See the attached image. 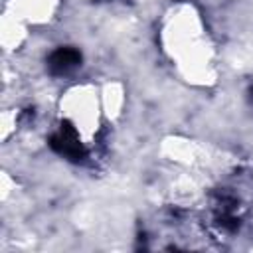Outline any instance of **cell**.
Masks as SVG:
<instances>
[{"mask_svg":"<svg viewBox=\"0 0 253 253\" xmlns=\"http://www.w3.org/2000/svg\"><path fill=\"white\" fill-rule=\"evenodd\" d=\"M101 105L105 119L117 121L125 107V85L121 81H107L101 87Z\"/></svg>","mask_w":253,"mask_h":253,"instance_id":"obj_7","label":"cell"},{"mask_svg":"<svg viewBox=\"0 0 253 253\" xmlns=\"http://www.w3.org/2000/svg\"><path fill=\"white\" fill-rule=\"evenodd\" d=\"M59 117L69 125L75 136L89 144L105 117L101 105V89L91 83H77L69 87L59 99Z\"/></svg>","mask_w":253,"mask_h":253,"instance_id":"obj_2","label":"cell"},{"mask_svg":"<svg viewBox=\"0 0 253 253\" xmlns=\"http://www.w3.org/2000/svg\"><path fill=\"white\" fill-rule=\"evenodd\" d=\"M14 126H16V113L4 111V113H2V138H4V140L10 136L12 130H16Z\"/></svg>","mask_w":253,"mask_h":253,"instance_id":"obj_8","label":"cell"},{"mask_svg":"<svg viewBox=\"0 0 253 253\" xmlns=\"http://www.w3.org/2000/svg\"><path fill=\"white\" fill-rule=\"evenodd\" d=\"M160 43L188 83L202 87L215 83V49L200 12L192 4L180 2L166 12L160 28Z\"/></svg>","mask_w":253,"mask_h":253,"instance_id":"obj_1","label":"cell"},{"mask_svg":"<svg viewBox=\"0 0 253 253\" xmlns=\"http://www.w3.org/2000/svg\"><path fill=\"white\" fill-rule=\"evenodd\" d=\"M59 8V0H8L6 12L14 14L26 26L47 24Z\"/></svg>","mask_w":253,"mask_h":253,"instance_id":"obj_4","label":"cell"},{"mask_svg":"<svg viewBox=\"0 0 253 253\" xmlns=\"http://www.w3.org/2000/svg\"><path fill=\"white\" fill-rule=\"evenodd\" d=\"M162 154L186 168H204L213 162L210 150L204 144L194 142L190 138H182V136L166 138L162 142Z\"/></svg>","mask_w":253,"mask_h":253,"instance_id":"obj_3","label":"cell"},{"mask_svg":"<svg viewBox=\"0 0 253 253\" xmlns=\"http://www.w3.org/2000/svg\"><path fill=\"white\" fill-rule=\"evenodd\" d=\"M28 38V26L18 20L14 14L4 12L0 24V42L6 51H16Z\"/></svg>","mask_w":253,"mask_h":253,"instance_id":"obj_5","label":"cell"},{"mask_svg":"<svg viewBox=\"0 0 253 253\" xmlns=\"http://www.w3.org/2000/svg\"><path fill=\"white\" fill-rule=\"evenodd\" d=\"M168 194H170V200L176 206H184L186 208V206L194 204L200 198V186H198V182H196V178L192 174L182 172L172 180Z\"/></svg>","mask_w":253,"mask_h":253,"instance_id":"obj_6","label":"cell"}]
</instances>
